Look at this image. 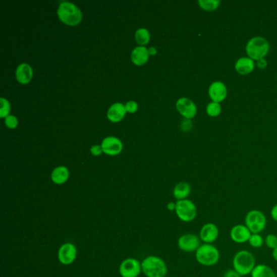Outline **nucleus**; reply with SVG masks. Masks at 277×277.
I'll return each instance as SVG.
<instances>
[{"instance_id":"nucleus-30","label":"nucleus","mask_w":277,"mask_h":277,"mask_svg":"<svg viewBox=\"0 0 277 277\" xmlns=\"http://www.w3.org/2000/svg\"><path fill=\"white\" fill-rule=\"evenodd\" d=\"M138 103L134 102V101H129V102L125 104V109L127 110L128 113H134L138 110Z\"/></svg>"},{"instance_id":"nucleus-7","label":"nucleus","mask_w":277,"mask_h":277,"mask_svg":"<svg viewBox=\"0 0 277 277\" xmlns=\"http://www.w3.org/2000/svg\"><path fill=\"white\" fill-rule=\"evenodd\" d=\"M246 53L253 61H260L267 56L269 44L263 38L255 37L250 39L246 45Z\"/></svg>"},{"instance_id":"nucleus-22","label":"nucleus","mask_w":277,"mask_h":277,"mask_svg":"<svg viewBox=\"0 0 277 277\" xmlns=\"http://www.w3.org/2000/svg\"><path fill=\"white\" fill-rule=\"evenodd\" d=\"M251 277H277L276 273L267 265L260 263L257 264L250 274Z\"/></svg>"},{"instance_id":"nucleus-35","label":"nucleus","mask_w":277,"mask_h":277,"mask_svg":"<svg viewBox=\"0 0 277 277\" xmlns=\"http://www.w3.org/2000/svg\"><path fill=\"white\" fill-rule=\"evenodd\" d=\"M267 61H265L264 59H262L260 61H258V66L259 69H265V68L267 67Z\"/></svg>"},{"instance_id":"nucleus-19","label":"nucleus","mask_w":277,"mask_h":277,"mask_svg":"<svg viewBox=\"0 0 277 277\" xmlns=\"http://www.w3.org/2000/svg\"><path fill=\"white\" fill-rule=\"evenodd\" d=\"M173 197L177 201L187 199L191 194V186L187 182H182L177 184L173 189Z\"/></svg>"},{"instance_id":"nucleus-2","label":"nucleus","mask_w":277,"mask_h":277,"mask_svg":"<svg viewBox=\"0 0 277 277\" xmlns=\"http://www.w3.org/2000/svg\"><path fill=\"white\" fill-rule=\"evenodd\" d=\"M195 258L198 264L203 267H213L219 263L220 253L213 244H202L195 252Z\"/></svg>"},{"instance_id":"nucleus-33","label":"nucleus","mask_w":277,"mask_h":277,"mask_svg":"<svg viewBox=\"0 0 277 277\" xmlns=\"http://www.w3.org/2000/svg\"><path fill=\"white\" fill-rule=\"evenodd\" d=\"M90 151H91L92 154H94V156H98V155L102 154V152H103L102 146H98V145L92 146Z\"/></svg>"},{"instance_id":"nucleus-17","label":"nucleus","mask_w":277,"mask_h":277,"mask_svg":"<svg viewBox=\"0 0 277 277\" xmlns=\"http://www.w3.org/2000/svg\"><path fill=\"white\" fill-rule=\"evenodd\" d=\"M127 110L125 109V106L121 102H116L110 106L107 112V117L113 122L121 121L125 117Z\"/></svg>"},{"instance_id":"nucleus-20","label":"nucleus","mask_w":277,"mask_h":277,"mask_svg":"<svg viewBox=\"0 0 277 277\" xmlns=\"http://www.w3.org/2000/svg\"><path fill=\"white\" fill-rule=\"evenodd\" d=\"M236 71L242 75H246L254 70V63L253 60L247 57H243L237 61L235 65Z\"/></svg>"},{"instance_id":"nucleus-36","label":"nucleus","mask_w":277,"mask_h":277,"mask_svg":"<svg viewBox=\"0 0 277 277\" xmlns=\"http://www.w3.org/2000/svg\"><path fill=\"white\" fill-rule=\"evenodd\" d=\"M167 208L169 209V210H171V211H173V210H175L176 202H169V204L167 205Z\"/></svg>"},{"instance_id":"nucleus-3","label":"nucleus","mask_w":277,"mask_h":277,"mask_svg":"<svg viewBox=\"0 0 277 277\" xmlns=\"http://www.w3.org/2000/svg\"><path fill=\"white\" fill-rule=\"evenodd\" d=\"M142 271L147 277H165L168 273L167 264L159 257H146L142 261Z\"/></svg>"},{"instance_id":"nucleus-9","label":"nucleus","mask_w":277,"mask_h":277,"mask_svg":"<svg viewBox=\"0 0 277 277\" xmlns=\"http://www.w3.org/2000/svg\"><path fill=\"white\" fill-rule=\"evenodd\" d=\"M142 271V263L136 258H126L120 265V274L122 277H138Z\"/></svg>"},{"instance_id":"nucleus-31","label":"nucleus","mask_w":277,"mask_h":277,"mask_svg":"<svg viewBox=\"0 0 277 277\" xmlns=\"http://www.w3.org/2000/svg\"><path fill=\"white\" fill-rule=\"evenodd\" d=\"M223 277H242L238 271H236L234 268L228 269L224 273Z\"/></svg>"},{"instance_id":"nucleus-25","label":"nucleus","mask_w":277,"mask_h":277,"mask_svg":"<svg viewBox=\"0 0 277 277\" xmlns=\"http://www.w3.org/2000/svg\"><path fill=\"white\" fill-rule=\"evenodd\" d=\"M198 5H200L202 9L206 11H214L218 9L219 1L217 0H199Z\"/></svg>"},{"instance_id":"nucleus-34","label":"nucleus","mask_w":277,"mask_h":277,"mask_svg":"<svg viewBox=\"0 0 277 277\" xmlns=\"http://www.w3.org/2000/svg\"><path fill=\"white\" fill-rule=\"evenodd\" d=\"M270 214H271V219L277 223V203L271 207Z\"/></svg>"},{"instance_id":"nucleus-11","label":"nucleus","mask_w":277,"mask_h":277,"mask_svg":"<svg viewBox=\"0 0 277 277\" xmlns=\"http://www.w3.org/2000/svg\"><path fill=\"white\" fill-rule=\"evenodd\" d=\"M77 255V250L73 244H63L59 250V261L64 265H70L75 261Z\"/></svg>"},{"instance_id":"nucleus-10","label":"nucleus","mask_w":277,"mask_h":277,"mask_svg":"<svg viewBox=\"0 0 277 277\" xmlns=\"http://www.w3.org/2000/svg\"><path fill=\"white\" fill-rule=\"evenodd\" d=\"M198 236L202 243L213 244L219 238V228L215 224L211 222L204 224L201 227Z\"/></svg>"},{"instance_id":"nucleus-28","label":"nucleus","mask_w":277,"mask_h":277,"mask_svg":"<svg viewBox=\"0 0 277 277\" xmlns=\"http://www.w3.org/2000/svg\"><path fill=\"white\" fill-rule=\"evenodd\" d=\"M1 101V107H0V117H5L6 118L8 116H9L10 113V103L9 101L7 100L6 98H0Z\"/></svg>"},{"instance_id":"nucleus-29","label":"nucleus","mask_w":277,"mask_h":277,"mask_svg":"<svg viewBox=\"0 0 277 277\" xmlns=\"http://www.w3.org/2000/svg\"><path fill=\"white\" fill-rule=\"evenodd\" d=\"M5 124L10 129H15L18 125V120L15 116L9 115L5 118Z\"/></svg>"},{"instance_id":"nucleus-13","label":"nucleus","mask_w":277,"mask_h":277,"mask_svg":"<svg viewBox=\"0 0 277 277\" xmlns=\"http://www.w3.org/2000/svg\"><path fill=\"white\" fill-rule=\"evenodd\" d=\"M177 109L186 119H192L196 115V105L187 98H182L177 100Z\"/></svg>"},{"instance_id":"nucleus-8","label":"nucleus","mask_w":277,"mask_h":277,"mask_svg":"<svg viewBox=\"0 0 277 277\" xmlns=\"http://www.w3.org/2000/svg\"><path fill=\"white\" fill-rule=\"evenodd\" d=\"M199 236L194 234H185L181 236L177 241L180 250L186 253H195L201 245Z\"/></svg>"},{"instance_id":"nucleus-24","label":"nucleus","mask_w":277,"mask_h":277,"mask_svg":"<svg viewBox=\"0 0 277 277\" xmlns=\"http://www.w3.org/2000/svg\"><path fill=\"white\" fill-rule=\"evenodd\" d=\"M248 243L252 248L259 249L264 245V238L260 234H252L249 239Z\"/></svg>"},{"instance_id":"nucleus-23","label":"nucleus","mask_w":277,"mask_h":277,"mask_svg":"<svg viewBox=\"0 0 277 277\" xmlns=\"http://www.w3.org/2000/svg\"><path fill=\"white\" fill-rule=\"evenodd\" d=\"M135 39L138 42V43L142 45V46L144 45H146V44L150 42V32L147 29H144V28L138 29L135 33Z\"/></svg>"},{"instance_id":"nucleus-5","label":"nucleus","mask_w":277,"mask_h":277,"mask_svg":"<svg viewBox=\"0 0 277 277\" xmlns=\"http://www.w3.org/2000/svg\"><path fill=\"white\" fill-rule=\"evenodd\" d=\"M267 219L264 213L258 209H252L246 213L245 225L251 234H260L267 227Z\"/></svg>"},{"instance_id":"nucleus-27","label":"nucleus","mask_w":277,"mask_h":277,"mask_svg":"<svg viewBox=\"0 0 277 277\" xmlns=\"http://www.w3.org/2000/svg\"><path fill=\"white\" fill-rule=\"evenodd\" d=\"M264 245L267 248L274 250L277 247V236L275 234H269L264 238Z\"/></svg>"},{"instance_id":"nucleus-15","label":"nucleus","mask_w":277,"mask_h":277,"mask_svg":"<svg viewBox=\"0 0 277 277\" xmlns=\"http://www.w3.org/2000/svg\"><path fill=\"white\" fill-rule=\"evenodd\" d=\"M227 95V89L225 84L221 81H215L210 85L209 88V96L213 102H222Z\"/></svg>"},{"instance_id":"nucleus-4","label":"nucleus","mask_w":277,"mask_h":277,"mask_svg":"<svg viewBox=\"0 0 277 277\" xmlns=\"http://www.w3.org/2000/svg\"><path fill=\"white\" fill-rule=\"evenodd\" d=\"M57 15L62 22L71 26L78 25L82 19L81 10L69 2L61 4L57 10Z\"/></svg>"},{"instance_id":"nucleus-37","label":"nucleus","mask_w":277,"mask_h":277,"mask_svg":"<svg viewBox=\"0 0 277 277\" xmlns=\"http://www.w3.org/2000/svg\"><path fill=\"white\" fill-rule=\"evenodd\" d=\"M271 255H272V258L275 262H277V247L274 250H272V253H271Z\"/></svg>"},{"instance_id":"nucleus-38","label":"nucleus","mask_w":277,"mask_h":277,"mask_svg":"<svg viewBox=\"0 0 277 277\" xmlns=\"http://www.w3.org/2000/svg\"><path fill=\"white\" fill-rule=\"evenodd\" d=\"M148 51L149 54H152V56H154V54L157 53V50L154 47H150V49H149Z\"/></svg>"},{"instance_id":"nucleus-14","label":"nucleus","mask_w":277,"mask_h":277,"mask_svg":"<svg viewBox=\"0 0 277 277\" xmlns=\"http://www.w3.org/2000/svg\"><path fill=\"white\" fill-rule=\"evenodd\" d=\"M101 146H102V151L109 155L120 154L123 149V144L121 140L115 137H107L105 138L102 141Z\"/></svg>"},{"instance_id":"nucleus-26","label":"nucleus","mask_w":277,"mask_h":277,"mask_svg":"<svg viewBox=\"0 0 277 277\" xmlns=\"http://www.w3.org/2000/svg\"><path fill=\"white\" fill-rule=\"evenodd\" d=\"M206 113L210 117H215L221 113V106L218 102H210L206 106Z\"/></svg>"},{"instance_id":"nucleus-1","label":"nucleus","mask_w":277,"mask_h":277,"mask_svg":"<svg viewBox=\"0 0 277 277\" xmlns=\"http://www.w3.org/2000/svg\"><path fill=\"white\" fill-rule=\"evenodd\" d=\"M256 265L255 257L250 250H238L233 258V268L242 276L250 275Z\"/></svg>"},{"instance_id":"nucleus-12","label":"nucleus","mask_w":277,"mask_h":277,"mask_svg":"<svg viewBox=\"0 0 277 277\" xmlns=\"http://www.w3.org/2000/svg\"><path fill=\"white\" fill-rule=\"evenodd\" d=\"M251 232L246 225L238 224L232 227L230 232V237L233 242L237 244H244L249 242Z\"/></svg>"},{"instance_id":"nucleus-6","label":"nucleus","mask_w":277,"mask_h":277,"mask_svg":"<svg viewBox=\"0 0 277 277\" xmlns=\"http://www.w3.org/2000/svg\"><path fill=\"white\" fill-rule=\"evenodd\" d=\"M175 212L180 220L185 223H190L196 219L198 208L193 201L187 198L184 200L177 201Z\"/></svg>"},{"instance_id":"nucleus-32","label":"nucleus","mask_w":277,"mask_h":277,"mask_svg":"<svg viewBox=\"0 0 277 277\" xmlns=\"http://www.w3.org/2000/svg\"><path fill=\"white\" fill-rule=\"evenodd\" d=\"M181 126H182L183 131H190L193 125H192V122L190 121V119H185L182 121Z\"/></svg>"},{"instance_id":"nucleus-21","label":"nucleus","mask_w":277,"mask_h":277,"mask_svg":"<svg viewBox=\"0 0 277 277\" xmlns=\"http://www.w3.org/2000/svg\"><path fill=\"white\" fill-rule=\"evenodd\" d=\"M51 180L57 185H63L67 182L69 177V171L65 166L56 168L51 173Z\"/></svg>"},{"instance_id":"nucleus-16","label":"nucleus","mask_w":277,"mask_h":277,"mask_svg":"<svg viewBox=\"0 0 277 277\" xmlns=\"http://www.w3.org/2000/svg\"><path fill=\"white\" fill-rule=\"evenodd\" d=\"M16 77L20 83L26 85L33 77V69L28 64H21L17 67Z\"/></svg>"},{"instance_id":"nucleus-18","label":"nucleus","mask_w":277,"mask_h":277,"mask_svg":"<svg viewBox=\"0 0 277 277\" xmlns=\"http://www.w3.org/2000/svg\"><path fill=\"white\" fill-rule=\"evenodd\" d=\"M149 51L145 46H138L132 51L131 60L134 64L138 66L143 65L148 61Z\"/></svg>"}]
</instances>
